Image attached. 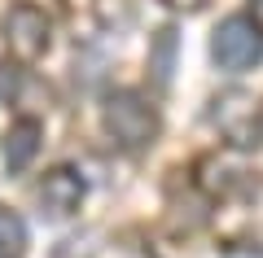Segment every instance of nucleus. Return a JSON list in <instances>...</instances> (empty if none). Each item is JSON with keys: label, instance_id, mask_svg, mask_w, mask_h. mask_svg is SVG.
<instances>
[{"label": "nucleus", "instance_id": "nucleus-5", "mask_svg": "<svg viewBox=\"0 0 263 258\" xmlns=\"http://www.w3.org/2000/svg\"><path fill=\"white\" fill-rule=\"evenodd\" d=\"M35 149H40V123L35 118H18L5 131V166L9 171H27Z\"/></svg>", "mask_w": 263, "mask_h": 258}, {"label": "nucleus", "instance_id": "nucleus-7", "mask_svg": "<svg viewBox=\"0 0 263 258\" xmlns=\"http://www.w3.org/2000/svg\"><path fill=\"white\" fill-rule=\"evenodd\" d=\"M171 57H176V31H158V57H154V74H158V83L171 79Z\"/></svg>", "mask_w": 263, "mask_h": 258}, {"label": "nucleus", "instance_id": "nucleus-9", "mask_svg": "<svg viewBox=\"0 0 263 258\" xmlns=\"http://www.w3.org/2000/svg\"><path fill=\"white\" fill-rule=\"evenodd\" d=\"M250 22H254V31L263 35V0H250Z\"/></svg>", "mask_w": 263, "mask_h": 258}, {"label": "nucleus", "instance_id": "nucleus-3", "mask_svg": "<svg viewBox=\"0 0 263 258\" xmlns=\"http://www.w3.org/2000/svg\"><path fill=\"white\" fill-rule=\"evenodd\" d=\"M48 31H53V22H48L44 9H35V5H13V9L5 13V44H9L22 62H35L48 48Z\"/></svg>", "mask_w": 263, "mask_h": 258}, {"label": "nucleus", "instance_id": "nucleus-4", "mask_svg": "<svg viewBox=\"0 0 263 258\" xmlns=\"http://www.w3.org/2000/svg\"><path fill=\"white\" fill-rule=\"evenodd\" d=\"M79 202H84V180H79V171L57 166V171H48L40 180V206H44V214L66 219V214L79 210Z\"/></svg>", "mask_w": 263, "mask_h": 258}, {"label": "nucleus", "instance_id": "nucleus-2", "mask_svg": "<svg viewBox=\"0 0 263 258\" xmlns=\"http://www.w3.org/2000/svg\"><path fill=\"white\" fill-rule=\"evenodd\" d=\"M211 53H215V62L224 66V70L241 74V70H250V66H259V57H263V35L254 31L250 18H228V22H219V27H215Z\"/></svg>", "mask_w": 263, "mask_h": 258}, {"label": "nucleus", "instance_id": "nucleus-6", "mask_svg": "<svg viewBox=\"0 0 263 258\" xmlns=\"http://www.w3.org/2000/svg\"><path fill=\"white\" fill-rule=\"evenodd\" d=\"M22 254H27V223L0 206V258H22Z\"/></svg>", "mask_w": 263, "mask_h": 258}, {"label": "nucleus", "instance_id": "nucleus-1", "mask_svg": "<svg viewBox=\"0 0 263 258\" xmlns=\"http://www.w3.org/2000/svg\"><path fill=\"white\" fill-rule=\"evenodd\" d=\"M105 127L123 149H145L158 136V114L141 92H114L105 101Z\"/></svg>", "mask_w": 263, "mask_h": 258}, {"label": "nucleus", "instance_id": "nucleus-8", "mask_svg": "<svg viewBox=\"0 0 263 258\" xmlns=\"http://www.w3.org/2000/svg\"><path fill=\"white\" fill-rule=\"evenodd\" d=\"M167 9H184V13H193V9H202V0H162Z\"/></svg>", "mask_w": 263, "mask_h": 258}]
</instances>
